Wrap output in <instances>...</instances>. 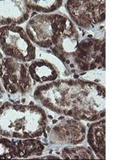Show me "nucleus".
I'll return each instance as SVG.
<instances>
[{
  "label": "nucleus",
  "mask_w": 120,
  "mask_h": 160,
  "mask_svg": "<svg viewBox=\"0 0 120 160\" xmlns=\"http://www.w3.org/2000/svg\"><path fill=\"white\" fill-rule=\"evenodd\" d=\"M4 91H5V90H4L3 86H2V82H1V79H0V99L3 97Z\"/></svg>",
  "instance_id": "f3484780"
},
{
  "label": "nucleus",
  "mask_w": 120,
  "mask_h": 160,
  "mask_svg": "<svg viewBox=\"0 0 120 160\" xmlns=\"http://www.w3.org/2000/svg\"><path fill=\"white\" fill-rule=\"evenodd\" d=\"M80 42V35L71 20L60 33L51 48V53L69 69L72 58Z\"/></svg>",
  "instance_id": "1a4fd4ad"
},
{
  "label": "nucleus",
  "mask_w": 120,
  "mask_h": 160,
  "mask_svg": "<svg viewBox=\"0 0 120 160\" xmlns=\"http://www.w3.org/2000/svg\"><path fill=\"white\" fill-rule=\"evenodd\" d=\"M105 40L88 38L80 40L69 68L71 72L81 73L105 68Z\"/></svg>",
  "instance_id": "39448f33"
},
{
  "label": "nucleus",
  "mask_w": 120,
  "mask_h": 160,
  "mask_svg": "<svg viewBox=\"0 0 120 160\" xmlns=\"http://www.w3.org/2000/svg\"><path fill=\"white\" fill-rule=\"evenodd\" d=\"M87 139L91 151L100 159L106 158V120L101 118L89 126Z\"/></svg>",
  "instance_id": "9b49d317"
},
{
  "label": "nucleus",
  "mask_w": 120,
  "mask_h": 160,
  "mask_svg": "<svg viewBox=\"0 0 120 160\" xmlns=\"http://www.w3.org/2000/svg\"><path fill=\"white\" fill-rule=\"evenodd\" d=\"M16 158V148L14 142L0 135V159Z\"/></svg>",
  "instance_id": "dca6fc26"
},
{
  "label": "nucleus",
  "mask_w": 120,
  "mask_h": 160,
  "mask_svg": "<svg viewBox=\"0 0 120 160\" xmlns=\"http://www.w3.org/2000/svg\"><path fill=\"white\" fill-rule=\"evenodd\" d=\"M24 5L29 11L42 14H51L59 9L63 1L59 0H25Z\"/></svg>",
  "instance_id": "4468645a"
},
{
  "label": "nucleus",
  "mask_w": 120,
  "mask_h": 160,
  "mask_svg": "<svg viewBox=\"0 0 120 160\" xmlns=\"http://www.w3.org/2000/svg\"><path fill=\"white\" fill-rule=\"evenodd\" d=\"M65 159H94L96 158L91 149L85 147H67L61 151Z\"/></svg>",
  "instance_id": "2eb2a0df"
},
{
  "label": "nucleus",
  "mask_w": 120,
  "mask_h": 160,
  "mask_svg": "<svg viewBox=\"0 0 120 160\" xmlns=\"http://www.w3.org/2000/svg\"><path fill=\"white\" fill-rule=\"evenodd\" d=\"M87 129L84 124L75 118H62L53 125L49 132L51 143L75 146L86 138Z\"/></svg>",
  "instance_id": "6e6552de"
},
{
  "label": "nucleus",
  "mask_w": 120,
  "mask_h": 160,
  "mask_svg": "<svg viewBox=\"0 0 120 160\" xmlns=\"http://www.w3.org/2000/svg\"><path fill=\"white\" fill-rule=\"evenodd\" d=\"M34 98L50 111L78 120L95 122L106 115V91L96 82L60 79L41 84Z\"/></svg>",
  "instance_id": "f257e3e1"
},
{
  "label": "nucleus",
  "mask_w": 120,
  "mask_h": 160,
  "mask_svg": "<svg viewBox=\"0 0 120 160\" xmlns=\"http://www.w3.org/2000/svg\"><path fill=\"white\" fill-rule=\"evenodd\" d=\"M70 20L62 14L37 15L28 21L25 31L34 45L51 49Z\"/></svg>",
  "instance_id": "7ed1b4c3"
},
{
  "label": "nucleus",
  "mask_w": 120,
  "mask_h": 160,
  "mask_svg": "<svg viewBox=\"0 0 120 160\" xmlns=\"http://www.w3.org/2000/svg\"><path fill=\"white\" fill-rule=\"evenodd\" d=\"M0 49L7 57L22 62H31L36 57V49L25 29L18 25L0 28Z\"/></svg>",
  "instance_id": "20e7f679"
},
{
  "label": "nucleus",
  "mask_w": 120,
  "mask_h": 160,
  "mask_svg": "<svg viewBox=\"0 0 120 160\" xmlns=\"http://www.w3.org/2000/svg\"><path fill=\"white\" fill-rule=\"evenodd\" d=\"M45 111L37 105L6 102L0 107V135L11 138H38L47 130Z\"/></svg>",
  "instance_id": "f03ea898"
},
{
  "label": "nucleus",
  "mask_w": 120,
  "mask_h": 160,
  "mask_svg": "<svg viewBox=\"0 0 120 160\" xmlns=\"http://www.w3.org/2000/svg\"><path fill=\"white\" fill-rule=\"evenodd\" d=\"M37 158H59L58 157H55V156H45V157H38Z\"/></svg>",
  "instance_id": "a211bd4d"
},
{
  "label": "nucleus",
  "mask_w": 120,
  "mask_h": 160,
  "mask_svg": "<svg viewBox=\"0 0 120 160\" xmlns=\"http://www.w3.org/2000/svg\"><path fill=\"white\" fill-rule=\"evenodd\" d=\"M14 143L16 148V158H18L40 156L45 151L43 142L35 138H22Z\"/></svg>",
  "instance_id": "ddd939ff"
},
{
  "label": "nucleus",
  "mask_w": 120,
  "mask_h": 160,
  "mask_svg": "<svg viewBox=\"0 0 120 160\" xmlns=\"http://www.w3.org/2000/svg\"><path fill=\"white\" fill-rule=\"evenodd\" d=\"M0 79L7 92L14 96H25L32 90L33 82L24 62L5 57L0 66Z\"/></svg>",
  "instance_id": "423d86ee"
},
{
  "label": "nucleus",
  "mask_w": 120,
  "mask_h": 160,
  "mask_svg": "<svg viewBox=\"0 0 120 160\" xmlns=\"http://www.w3.org/2000/svg\"><path fill=\"white\" fill-rule=\"evenodd\" d=\"M31 11L26 8L23 1H0V28L23 23L28 20Z\"/></svg>",
  "instance_id": "9d476101"
},
{
  "label": "nucleus",
  "mask_w": 120,
  "mask_h": 160,
  "mask_svg": "<svg viewBox=\"0 0 120 160\" xmlns=\"http://www.w3.org/2000/svg\"><path fill=\"white\" fill-rule=\"evenodd\" d=\"M66 8L72 22L83 29L95 28L106 19V1L68 0Z\"/></svg>",
  "instance_id": "0eeeda50"
},
{
  "label": "nucleus",
  "mask_w": 120,
  "mask_h": 160,
  "mask_svg": "<svg viewBox=\"0 0 120 160\" xmlns=\"http://www.w3.org/2000/svg\"><path fill=\"white\" fill-rule=\"evenodd\" d=\"M33 81L40 84L56 81L59 78V71L52 62L46 59H34L28 67Z\"/></svg>",
  "instance_id": "f8f14e48"
}]
</instances>
